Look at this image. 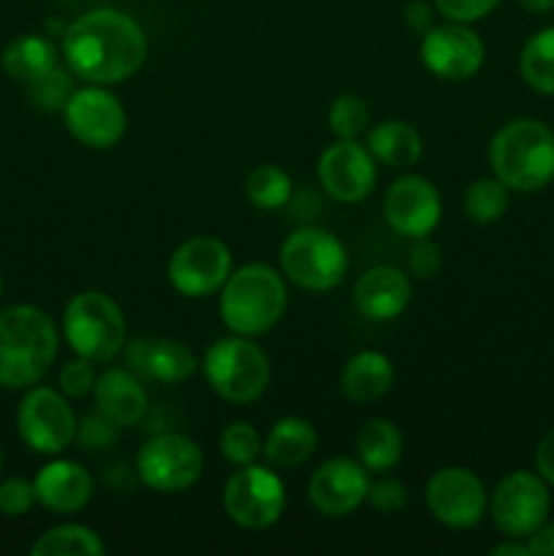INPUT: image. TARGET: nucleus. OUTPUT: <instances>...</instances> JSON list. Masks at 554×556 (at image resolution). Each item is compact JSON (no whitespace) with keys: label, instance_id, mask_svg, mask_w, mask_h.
Returning <instances> with one entry per match:
<instances>
[{"label":"nucleus","instance_id":"1","mask_svg":"<svg viewBox=\"0 0 554 556\" xmlns=\"http://www.w3.org/2000/svg\"><path fill=\"white\" fill-rule=\"evenodd\" d=\"M63 58L90 85H119L144 65L147 36L125 11L92 9L65 27Z\"/></svg>","mask_w":554,"mask_h":556},{"label":"nucleus","instance_id":"2","mask_svg":"<svg viewBox=\"0 0 554 556\" xmlns=\"http://www.w3.org/2000/svg\"><path fill=\"white\" fill-rule=\"evenodd\" d=\"M58 356V329L43 309L14 304L0 313V386L30 389Z\"/></svg>","mask_w":554,"mask_h":556},{"label":"nucleus","instance_id":"3","mask_svg":"<svg viewBox=\"0 0 554 556\" xmlns=\"http://www.w3.org/2000/svg\"><path fill=\"white\" fill-rule=\"evenodd\" d=\"M494 177L516 193H536L554 179V130L538 119H511L489 144Z\"/></svg>","mask_w":554,"mask_h":556},{"label":"nucleus","instance_id":"4","mask_svg":"<svg viewBox=\"0 0 554 556\" xmlns=\"http://www.w3.org/2000/svg\"><path fill=\"white\" fill-rule=\"evenodd\" d=\"M286 282L269 264H244L221 288V318L231 334L259 337L286 313Z\"/></svg>","mask_w":554,"mask_h":556},{"label":"nucleus","instance_id":"5","mask_svg":"<svg viewBox=\"0 0 554 556\" xmlns=\"http://www.w3.org/2000/svg\"><path fill=\"white\" fill-rule=\"evenodd\" d=\"M125 315L112 296L81 291L65 304L63 337L71 351L92 364H106L125 348Z\"/></svg>","mask_w":554,"mask_h":556},{"label":"nucleus","instance_id":"6","mask_svg":"<svg viewBox=\"0 0 554 556\" xmlns=\"http://www.w3.org/2000/svg\"><path fill=\"white\" fill-rule=\"evenodd\" d=\"M269 358L250 337H223L204 353L206 383L231 405H250L259 400L269 386Z\"/></svg>","mask_w":554,"mask_h":556},{"label":"nucleus","instance_id":"7","mask_svg":"<svg viewBox=\"0 0 554 556\" xmlns=\"http://www.w3.org/2000/svg\"><path fill=\"white\" fill-rule=\"evenodd\" d=\"M280 266L304 291H331L348 271V250L331 231L307 226L282 242Z\"/></svg>","mask_w":554,"mask_h":556},{"label":"nucleus","instance_id":"8","mask_svg":"<svg viewBox=\"0 0 554 556\" xmlns=\"http://www.w3.org/2000/svg\"><path fill=\"white\" fill-rule=\"evenodd\" d=\"M223 510L244 530H266L286 510V483L275 470L255 462L239 467L223 486Z\"/></svg>","mask_w":554,"mask_h":556},{"label":"nucleus","instance_id":"9","mask_svg":"<svg viewBox=\"0 0 554 556\" xmlns=\"http://www.w3.org/2000/svg\"><path fill=\"white\" fill-rule=\"evenodd\" d=\"M136 472L152 492L179 494L201 478L204 454L185 434L163 432L141 445L139 456H136Z\"/></svg>","mask_w":554,"mask_h":556},{"label":"nucleus","instance_id":"10","mask_svg":"<svg viewBox=\"0 0 554 556\" xmlns=\"http://www.w3.org/2000/svg\"><path fill=\"white\" fill-rule=\"evenodd\" d=\"M76 416L63 391L36 386L25 394L16 410V429L22 443L43 456H58L76 440Z\"/></svg>","mask_w":554,"mask_h":556},{"label":"nucleus","instance_id":"11","mask_svg":"<svg viewBox=\"0 0 554 556\" xmlns=\"http://www.w3.org/2000/svg\"><path fill=\"white\" fill-rule=\"evenodd\" d=\"M552 497L546 481L536 472H511L494 486L489 516L505 538L527 541L549 519Z\"/></svg>","mask_w":554,"mask_h":556},{"label":"nucleus","instance_id":"12","mask_svg":"<svg viewBox=\"0 0 554 556\" xmlns=\"http://www.w3.org/2000/svg\"><path fill=\"white\" fill-rule=\"evenodd\" d=\"M63 117L76 141L90 150H112L128 128V114L114 92L103 85L76 87L63 109Z\"/></svg>","mask_w":554,"mask_h":556},{"label":"nucleus","instance_id":"13","mask_svg":"<svg viewBox=\"0 0 554 556\" xmlns=\"http://www.w3.org/2000/svg\"><path fill=\"white\" fill-rule=\"evenodd\" d=\"M231 275V250L215 237H193L179 244L168 258V282L190 299L221 291Z\"/></svg>","mask_w":554,"mask_h":556},{"label":"nucleus","instance_id":"14","mask_svg":"<svg viewBox=\"0 0 554 556\" xmlns=\"http://www.w3.org/2000/svg\"><path fill=\"white\" fill-rule=\"evenodd\" d=\"M427 508L440 525L467 530L489 510V494L481 478L467 467H443L427 481Z\"/></svg>","mask_w":554,"mask_h":556},{"label":"nucleus","instance_id":"15","mask_svg":"<svg viewBox=\"0 0 554 556\" xmlns=\"http://www.w3.org/2000/svg\"><path fill=\"white\" fill-rule=\"evenodd\" d=\"M318 179L326 193L340 204H358L378 182L373 152L358 139H337L318 157Z\"/></svg>","mask_w":554,"mask_h":556},{"label":"nucleus","instance_id":"16","mask_svg":"<svg viewBox=\"0 0 554 556\" xmlns=\"http://www.w3.org/2000/svg\"><path fill=\"white\" fill-rule=\"evenodd\" d=\"M487 47L462 22H449V25L429 27L421 38V63L432 71L438 79L445 81H465L481 71Z\"/></svg>","mask_w":554,"mask_h":556},{"label":"nucleus","instance_id":"17","mask_svg":"<svg viewBox=\"0 0 554 556\" xmlns=\"http://www.w3.org/2000/svg\"><path fill=\"white\" fill-rule=\"evenodd\" d=\"M443 215L438 188L418 174H405L383 195V217L400 237H429Z\"/></svg>","mask_w":554,"mask_h":556},{"label":"nucleus","instance_id":"18","mask_svg":"<svg viewBox=\"0 0 554 556\" xmlns=\"http://www.w3.org/2000/svg\"><path fill=\"white\" fill-rule=\"evenodd\" d=\"M358 459L335 456L313 472L307 486L310 505L329 519L353 514L367 500L369 476Z\"/></svg>","mask_w":554,"mask_h":556},{"label":"nucleus","instance_id":"19","mask_svg":"<svg viewBox=\"0 0 554 556\" xmlns=\"http://www.w3.org/2000/svg\"><path fill=\"white\" fill-rule=\"evenodd\" d=\"M411 280L396 266H373L353 286V304L369 320H394L411 304Z\"/></svg>","mask_w":554,"mask_h":556},{"label":"nucleus","instance_id":"20","mask_svg":"<svg viewBox=\"0 0 554 556\" xmlns=\"http://www.w3.org/2000/svg\"><path fill=\"white\" fill-rule=\"evenodd\" d=\"M33 489H36V500L43 508L68 516L90 503L96 483H92L90 472L76 462L54 459L38 470V476L33 478Z\"/></svg>","mask_w":554,"mask_h":556},{"label":"nucleus","instance_id":"21","mask_svg":"<svg viewBox=\"0 0 554 556\" xmlns=\"http://www.w3.org/2000/svg\"><path fill=\"white\" fill-rule=\"evenodd\" d=\"M92 400H96V410L112 418L119 429L136 427L150 407L147 389L130 369H106L98 375Z\"/></svg>","mask_w":554,"mask_h":556},{"label":"nucleus","instance_id":"22","mask_svg":"<svg viewBox=\"0 0 554 556\" xmlns=\"http://www.w3.org/2000/svg\"><path fill=\"white\" fill-rule=\"evenodd\" d=\"M128 362L144 378L177 386L196 372V356L179 340H136L128 345Z\"/></svg>","mask_w":554,"mask_h":556},{"label":"nucleus","instance_id":"23","mask_svg":"<svg viewBox=\"0 0 554 556\" xmlns=\"http://www.w3.org/2000/svg\"><path fill=\"white\" fill-rule=\"evenodd\" d=\"M394 386V364L380 351H358L340 372V391L356 405H369L386 396Z\"/></svg>","mask_w":554,"mask_h":556},{"label":"nucleus","instance_id":"24","mask_svg":"<svg viewBox=\"0 0 554 556\" xmlns=\"http://www.w3.org/2000/svg\"><path fill=\"white\" fill-rule=\"evenodd\" d=\"M315 448H318V432L313 424L307 418L286 416L272 424L264 440V459L269 462V467L293 470L304 465L315 454Z\"/></svg>","mask_w":554,"mask_h":556},{"label":"nucleus","instance_id":"25","mask_svg":"<svg viewBox=\"0 0 554 556\" xmlns=\"http://www.w3.org/2000/svg\"><path fill=\"white\" fill-rule=\"evenodd\" d=\"M367 150L389 168H411L421 157V136L402 119H386L367 134Z\"/></svg>","mask_w":554,"mask_h":556},{"label":"nucleus","instance_id":"26","mask_svg":"<svg viewBox=\"0 0 554 556\" xmlns=\"http://www.w3.org/2000/svg\"><path fill=\"white\" fill-rule=\"evenodd\" d=\"M358 462L369 472H389L402 459V432L389 418H373L356 434Z\"/></svg>","mask_w":554,"mask_h":556},{"label":"nucleus","instance_id":"27","mask_svg":"<svg viewBox=\"0 0 554 556\" xmlns=\"http://www.w3.org/2000/svg\"><path fill=\"white\" fill-rule=\"evenodd\" d=\"M54 65H58V49L43 36L14 38L3 52V71L22 85H30Z\"/></svg>","mask_w":554,"mask_h":556},{"label":"nucleus","instance_id":"28","mask_svg":"<svg viewBox=\"0 0 554 556\" xmlns=\"http://www.w3.org/2000/svg\"><path fill=\"white\" fill-rule=\"evenodd\" d=\"M33 556H101L106 546L96 530L85 525H60L43 532L30 546Z\"/></svg>","mask_w":554,"mask_h":556},{"label":"nucleus","instance_id":"29","mask_svg":"<svg viewBox=\"0 0 554 556\" xmlns=\"http://www.w3.org/2000/svg\"><path fill=\"white\" fill-rule=\"evenodd\" d=\"M521 79L543 96H554V27H543L521 47Z\"/></svg>","mask_w":554,"mask_h":556},{"label":"nucleus","instance_id":"30","mask_svg":"<svg viewBox=\"0 0 554 556\" xmlns=\"http://www.w3.org/2000/svg\"><path fill=\"white\" fill-rule=\"evenodd\" d=\"M291 177H288L280 166H272V163L253 168V172L248 174V182H244V195H248V201L264 212L282 210V206L291 201Z\"/></svg>","mask_w":554,"mask_h":556},{"label":"nucleus","instance_id":"31","mask_svg":"<svg viewBox=\"0 0 554 556\" xmlns=\"http://www.w3.org/2000/svg\"><path fill=\"white\" fill-rule=\"evenodd\" d=\"M511 190L498 177H483L467 188L465 215L476 223H494L505 215L511 201Z\"/></svg>","mask_w":554,"mask_h":556},{"label":"nucleus","instance_id":"32","mask_svg":"<svg viewBox=\"0 0 554 556\" xmlns=\"http://www.w3.org/2000/svg\"><path fill=\"white\" fill-rule=\"evenodd\" d=\"M27 90H30L33 103H36L38 109H43V112H63L71 92L76 90L74 74H71V68L54 65L52 71H47V74L38 76L36 81H30Z\"/></svg>","mask_w":554,"mask_h":556},{"label":"nucleus","instance_id":"33","mask_svg":"<svg viewBox=\"0 0 554 556\" xmlns=\"http://www.w3.org/2000/svg\"><path fill=\"white\" fill-rule=\"evenodd\" d=\"M221 451L231 465L244 467L253 465L264 454V443H261V434L255 432V427H250L248 421H234L223 429Z\"/></svg>","mask_w":554,"mask_h":556},{"label":"nucleus","instance_id":"34","mask_svg":"<svg viewBox=\"0 0 554 556\" xmlns=\"http://www.w3.org/2000/svg\"><path fill=\"white\" fill-rule=\"evenodd\" d=\"M369 125V109L358 96L335 98L329 109V128L337 139H358Z\"/></svg>","mask_w":554,"mask_h":556},{"label":"nucleus","instance_id":"35","mask_svg":"<svg viewBox=\"0 0 554 556\" xmlns=\"http://www.w3.org/2000/svg\"><path fill=\"white\" fill-rule=\"evenodd\" d=\"M117 432H119L117 424H114L112 418L103 416L101 410H96V413H87V416L81 418V424L76 427V440H79V445L85 451L98 454V451L112 448L114 440H117Z\"/></svg>","mask_w":554,"mask_h":556},{"label":"nucleus","instance_id":"36","mask_svg":"<svg viewBox=\"0 0 554 556\" xmlns=\"http://www.w3.org/2000/svg\"><path fill=\"white\" fill-rule=\"evenodd\" d=\"M96 380H98V372L96 367H92L90 358H71V362L63 364V369H60V391H63L68 400H85L87 394H92V389H96Z\"/></svg>","mask_w":554,"mask_h":556},{"label":"nucleus","instance_id":"37","mask_svg":"<svg viewBox=\"0 0 554 556\" xmlns=\"http://www.w3.org/2000/svg\"><path fill=\"white\" fill-rule=\"evenodd\" d=\"M36 489L25 478H9L0 483V514L9 519H20L36 505Z\"/></svg>","mask_w":554,"mask_h":556},{"label":"nucleus","instance_id":"38","mask_svg":"<svg viewBox=\"0 0 554 556\" xmlns=\"http://www.w3.org/2000/svg\"><path fill=\"white\" fill-rule=\"evenodd\" d=\"M367 500L378 514L394 516L407 505V489L396 478H380V481L369 483Z\"/></svg>","mask_w":554,"mask_h":556},{"label":"nucleus","instance_id":"39","mask_svg":"<svg viewBox=\"0 0 554 556\" xmlns=\"http://www.w3.org/2000/svg\"><path fill=\"white\" fill-rule=\"evenodd\" d=\"M498 3L500 0H435V5H438L445 20L462 22V25H470V22L489 16L498 9Z\"/></svg>","mask_w":554,"mask_h":556},{"label":"nucleus","instance_id":"40","mask_svg":"<svg viewBox=\"0 0 554 556\" xmlns=\"http://www.w3.org/2000/svg\"><path fill=\"white\" fill-rule=\"evenodd\" d=\"M407 264H411L413 275L421 277V280L435 277L440 269V248L429 237L413 239L411 258H407Z\"/></svg>","mask_w":554,"mask_h":556},{"label":"nucleus","instance_id":"41","mask_svg":"<svg viewBox=\"0 0 554 556\" xmlns=\"http://www.w3.org/2000/svg\"><path fill=\"white\" fill-rule=\"evenodd\" d=\"M536 467H538V476L554 486V429H549V432L541 438V443H538Z\"/></svg>","mask_w":554,"mask_h":556},{"label":"nucleus","instance_id":"42","mask_svg":"<svg viewBox=\"0 0 554 556\" xmlns=\"http://www.w3.org/2000/svg\"><path fill=\"white\" fill-rule=\"evenodd\" d=\"M532 556H554V521H543L530 538H527Z\"/></svg>","mask_w":554,"mask_h":556},{"label":"nucleus","instance_id":"43","mask_svg":"<svg viewBox=\"0 0 554 556\" xmlns=\"http://www.w3.org/2000/svg\"><path fill=\"white\" fill-rule=\"evenodd\" d=\"M405 20H407V25L413 27V30H421V33H427L429 30V22H432V11H429V5L427 3H411L405 9Z\"/></svg>","mask_w":554,"mask_h":556},{"label":"nucleus","instance_id":"44","mask_svg":"<svg viewBox=\"0 0 554 556\" xmlns=\"http://www.w3.org/2000/svg\"><path fill=\"white\" fill-rule=\"evenodd\" d=\"M492 556H532L527 543H516V538H511L508 543H500L492 548Z\"/></svg>","mask_w":554,"mask_h":556},{"label":"nucleus","instance_id":"45","mask_svg":"<svg viewBox=\"0 0 554 556\" xmlns=\"http://www.w3.org/2000/svg\"><path fill=\"white\" fill-rule=\"evenodd\" d=\"M521 9L532 11V14H546L554 9V0H519Z\"/></svg>","mask_w":554,"mask_h":556},{"label":"nucleus","instance_id":"46","mask_svg":"<svg viewBox=\"0 0 554 556\" xmlns=\"http://www.w3.org/2000/svg\"><path fill=\"white\" fill-rule=\"evenodd\" d=\"M0 293H3V277H0Z\"/></svg>","mask_w":554,"mask_h":556},{"label":"nucleus","instance_id":"47","mask_svg":"<svg viewBox=\"0 0 554 556\" xmlns=\"http://www.w3.org/2000/svg\"><path fill=\"white\" fill-rule=\"evenodd\" d=\"M0 467H3V456H0Z\"/></svg>","mask_w":554,"mask_h":556}]
</instances>
